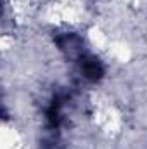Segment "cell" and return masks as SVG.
I'll return each mask as SVG.
<instances>
[{
    "mask_svg": "<svg viewBox=\"0 0 147 149\" xmlns=\"http://www.w3.org/2000/svg\"><path fill=\"white\" fill-rule=\"evenodd\" d=\"M76 61H78L80 73H81V76L85 80H88V81H99L104 76V64L101 63L99 57L83 52Z\"/></svg>",
    "mask_w": 147,
    "mask_h": 149,
    "instance_id": "1",
    "label": "cell"
},
{
    "mask_svg": "<svg viewBox=\"0 0 147 149\" xmlns=\"http://www.w3.org/2000/svg\"><path fill=\"white\" fill-rule=\"evenodd\" d=\"M57 45L59 49L71 59H78L85 50H83V43H81V38L74 33H66V35H61L57 37Z\"/></svg>",
    "mask_w": 147,
    "mask_h": 149,
    "instance_id": "2",
    "label": "cell"
}]
</instances>
